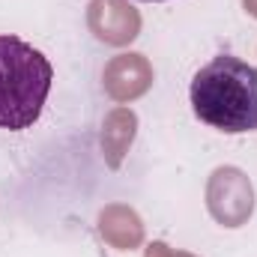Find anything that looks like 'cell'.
<instances>
[{
    "label": "cell",
    "instance_id": "6da1fadb",
    "mask_svg": "<svg viewBox=\"0 0 257 257\" xmlns=\"http://www.w3.org/2000/svg\"><path fill=\"white\" fill-rule=\"evenodd\" d=\"M194 117L224 135L257 128V69L233 54L200 66L189 87Z\"/></svg>",
    "mask_w": 257,
    "mask_h": 257
},
{
    "label": "cell",
    "instance_id": "3957f363",
    "mask_svg": "<svg viewBox=\"0 0 257 257\" xmlns=\"http://www.w3.org/2000/svg\"><path fill=\"white\" fill-rule=\"evenodd\" d=\"M141 3H162V0H141Z\"/></svg>",
    "mask_w": 257,
    "mask_h": 257
},
{
    "label": "cell",
    "instance_id": "7a4b0ae2",
    "mask_svg": "<svg viewBox=\"0 0 257 257\" xmlns=\"http://www.w3.org/2000/svg\"><path fill=\"white\" fill-rule=\"evenodd\" d=\"M54 66L30 42L0 33V128H30L51 93Z\"/></svg>",
    "mask_w": 257,
    "mask_h": 257
}]
</instances>
